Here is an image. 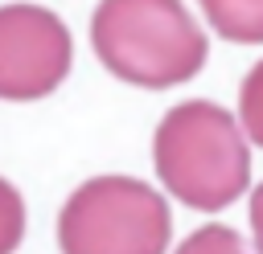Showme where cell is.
<instances>
[{
	"label": "cell",
	"instance_id": "obj_4",
	"mask_svg": "<svg viewBox=\"0 0 263 254\" xmlns=\"http://www.w3.org/2000/svg\"><path fill=\"white\" fill-rule=\"evenodd\" d=\"M70 33L58 12L37 4L0 8V98L29 102L62 86L70 70Z\"/></svg>",
	"mask_w": 263,
	"mask_h": 254
},
{
	"label": "cell",
	"instance_id": "obj_3",
	"mask_svg": "<svg viewBox=\"0 0 263 254\" xmlns=\"http://www.w3.org/2000/svg\"><path fill=\"white\" fill-rule=\"evenodd\" d=\"M168 238L173 213L164 197L136 176H95L58 213L62 254H164Z\"/></svg>",
	"mask_w": 263,
	"mask_h": 254
},
{
	"label": "cell",
	"instance_id": "obj_7",
	"mask_svg": "<svg viewBox=\"0 0 263 254\" xmlns=\"http://www.w3.org/2000/svg\"><path fill=\"white\" fill-rule=\"evenodd\" d=\"M25 238V201L21 193L0 176V254H12Z\"/></svg>",
	"mask_w": 263,
	"mask_h": 254
},
{
	"label": "cell",
	"instance_id": "obj_8",
	"mask_svg": "<svg viewBox=\"0 0 263 254\" xmlns=\"http://www.w3.org/2000/svg\"><path fill=\"white\" fill-rule=\"evenodd\" d=\"M238 115H242L247 135L263 147V61L251 66V74L242 78V90H238Z\"/></svg>",
	"mask_w": 263,
	"mask_h": 254
},
{
	"label": "cell",
	"instance_id": "obj_2",
	"mask_svg": "<svg viewBox=\"0 0 263 254\" xmlns=\"http://www.w3.org/2000/svg\"><path fill=\"white\" fill-rule=\"evenodd\" d=\"M90 41L115 78L148 90L189 82L210 49L181 0H99Z\"/></svg>",
	"mask_w": 263,
	"mask_h": 254
},
{
	"label": "cell",
	"instance_id": "obj_9",
	"mask_svg": "<svg viewBox=\"0 0 263 254\" xmlns=\"http://www.w3.org/2000/svg\"><path fill=\"white\" fill-rule=\"evenodd\" d=\"M251 234H255V250L263 254V184L251 193Z\"/></svg>",
	"mask_w": 263,
	"mask_h": 254
},
{
	"label": "cell",
	"instance_id": "obj_5",
	"mask_svg": "<svg viewBox=\"0 0 263 254\" xmlns=\"http://www.w3.org/2000/svg\"><path fill=\"white\" fill-rule=\"evenodd\" d=\"M214 33L238 45H259L263 41V0H197Z\"/></svg>",
	"mask_w": 263,
	"mask_h": 254
},
{
	"label": "cell",
	"instance_id": "obj_1",
	"mask_svg": "<svg viewBox=\"0 0 263 254\" xmlns=\"http://www.w3.org/2000/svg\"><path fill=\"white\" fill-rule=\"evenodd\" d=\"M152 160L164 188L181 205L201 213L226 209L251 184L247 139L230 119V111H222L218 102L193 98L173 107L156 127Z\"/></svg>",
	"mask_w": 263,
	"mask_h": 254
},
{
	"label": "cell",
	"instance_id": "obj_6",
	"mask_svg": "<svg viewBox=\"0 0 263 254\" xmlns=\"http://www.w3.org/2000/svg\"><path fill=\"white\" fill-rule=\"evenodd\" d=\"M177 254H251V250L230 225H201L177 246Z\"/></svg>",
	"mask_w": 263,
	"mask_h": 254
}]
</instances>
